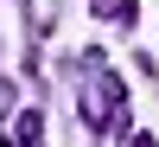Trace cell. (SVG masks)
Masks as SVG:
<instances>
[{"mask_svg":"<svg viewBox=\"0 0 159 147\" xmlns=\"http://www.w3.org/2000/svg\"><path fill=\"white\" fill-rule=\"evenodd\" d=\"M76 109H83L89 128H121V83L115 77H89L83 96H76Z\"/></svg>","mask_w":159,"mask_h":147,"instance_id":"1","label":"cell"}]
</instances>
